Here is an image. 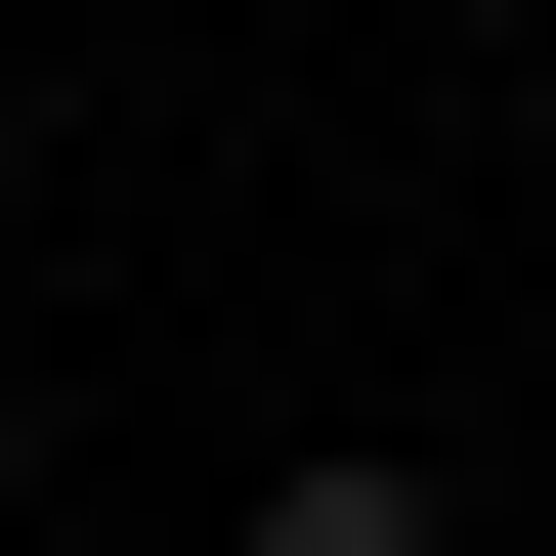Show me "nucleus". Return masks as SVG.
Masks as SVG:
<instances>
[{"label": "nucleus", "mask_w": 556, "mask_h": 556, "mask_svg": "<svg viewBox=\"0 0 556 556\" xmlns=\"http://www.w3.org/2000/svg\"><path fill=\"white\" fill-rule=\"evenodd\" d=\"M257 556H471V514H428V471H300V514H257Z\"/></svg>", "instance_id": "f257e3e1"}]
</instances>
